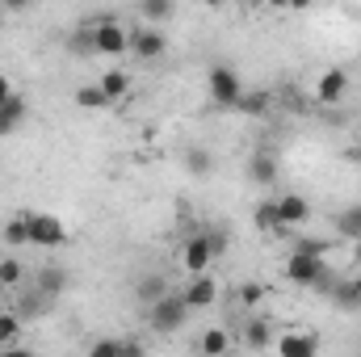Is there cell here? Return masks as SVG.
<instances>
[{"label":"cell","instance_id":"27","mask_svg":"<svg viewBox=\"0 0 361 357\" xmlns=\"http://www.w3.org/2000/svg\"><path fill=\"white\" fill-rule=\"evenodd\" d=\"M332 298H336V307H349V311H361V298L357 290H353V277L349 282H336V290H328Z\"/></svg>","mask_w":361,"mask_h":357},{"label":"cell","instance_id":"16","mask_svg":"<svg viewBox=\"0 0 361 357\" xmlns=\"http://www.w3.org/2000/svg\"><path fill=\"white\" fill-rule=\"evenodd\" d=\"M68 290V269H59V265H47L42 273H38V294L51 303V298H59Z\"/></svg>","mask_w":361,"mask_h":357},{"label":"cell","instance_id":"4","mask_svg":"<svg viewBox=\"0 0 361 357\" xmlns=\"http://www.w3.org/2000/svg\"><path fill=\"white\" fill-rule=\"evenodd\" d=\"M206 85H210L214 105H223V109H231V105L240 101V92H244L240 72H235V68H227V63H214V68H210V76H206Z\"/></svg>","mask_w":361,"mask_h":357},{"label":"cell","instance_id":"12","mask_svg":"<svg viewBox=\"0 0 361 357\" xmlns=\"http://www.w3.org/2000/svg\"><path fill=\"white\" fill-rule=\"evenodd\" d=\"M25 118H30V105H25V97H21V92L4 97V101H0V139H4V135H13V131L25 122Z\"/></svg>","mask_w":361,"mask_h":357},{"label":"cell","instance_id":"35","mask_svg":"<svg viewBox=\"0 0 361 357\" xmlns=\"http://www.w3.org/2000/svg\"><path fill=\"white\" fill-rule=\"evenodd\" d=\"M311 4H315V0H290V8H298V13H302V8H311Z\"/></svg>","mask_w":361,"mask_h":357},{"label":"cell","instance_id":"23","mask_svg":"<svg viewBox=\"0 0 361 357\" xmlns=\"http://www.w3.org/2000/svg\"><path fill=\"white\" fill-rule=\"evenodd\" d=\"M185 169H189L193 177H210V173H214V156L202 152V147H193V152H185Z\"/></svg>","mask_w":361,"mask_h":357},{"label":"cell","instance_id":"24","mask_svg":"<svg viewBox=\"0 0 361 357\" xmlns=\"http://www.w3.org/2000/svg\"><path fill=\"white\" fill-rule=\"evenodd\" d=\"M17 337H21V315H17V311H0V345L13 349Z\"/></svg>","mask_w":361,"mask_h":357},{"label":"cell","instance_id":"31","mask_svg":"<svg viewBox=\"0 0 361 357\" xmlns=\"http://www.w3.org/2000/svg\"><path fill=\"white\" fill-rule=\"evenodd\" d=\"M0 4H4V8H8V13H25V8H30V4H34V0H0Z\"/></svg>","mask_w":361,"mask_h":357},{"label":"cell","instance_id":"9","mask_svg":"<svg viewBox=\"0 0 361 357\" xmlns=\"http://www.w3.org/2000/svg\"><path fill=\"white\" fill-rule=\"evenodd\" d=\"M277 353L281 357H315L319 353V337L315 332H281L277 337Z\"/></svg>","mask_w":361,"mask_h":357},{"label":"cell","instance_id":"25","mask_svg":"<svg viewBox=\"0 0 361 357\" xmlns=\"http://www.w3.org/2000/svg\"><path fill=\"white\" fill-rule=\"evenodd\" d=\"M17 286H21V261L0 257V290H17Z\"/></svg>","mask_w":361,"mask_h":357},{"label":"cell","instance_id":"29","mask_svg":"<svg viewBox=\"0 0 361 357\" xmlns=\"http://www.w3.org/2000/svg\"><path fill=\"white\" fill-rule=\"evenodd\" d=\"M89 353H92V357H118V353H126V341H118V337L92 341V345H89Z\"/></svg>","mask_w":361,"mask_h":357},{"label":"cell","instance_id":"15","mask_svg":"<svg viewBox=\"0 0 361 357\" xmlns=\"http://www.w3.org/2000/svg\"><path fill=\"white\" fill-rule=\"evenodd\" d=\"M252 223H257V231H265V236H286L290 227L281 223V214H277V202H261L257 210H252Z\"/></svg>","mask_w":361,"mask_h":357},{"label":"cell","instance_id":"7","mask_svg":"<svg viewBox=\"0 0 361 357\" xmlns=\"http://www.w3.org/2000/svg\"><path fill=\"white\" fill-rule=\"evenodd\" d=\"M180 294H185V303H189L193 311L214 307V298H219V277H214L210 269H202V273H193V277H189V286H185Z\"/></svg>","mask_w":361,"mask_h":357},{"label":"cell","instance_id":"18","mask_svg":"<svg viewBox=\"0 0 361 357\" xmlns=\"http://www.w3.org/2000/svg\"><path fill=\"white\" fill-rule=\"evenodd\" d=\"M97 85H101V92H105L109 101H118V97H126V92H130V76H126L122 68H109Z\"/></svg>","mask_w":361,"mask_h":357},{"label":"cell","instance_id":"30","mask_svg":"<svg viewBox=\"0 0 361 357\" xmlns=\"http://www.w3.org/2000/svg\"><path fill=\"white\" fill-rule=\"evenodd\" d=\"M265 298V282H244L240 286V307H257Z\"/></svg>","mask_w":361,"mask_h":357},{"label":"cell","instance_id":"11","mask_svg":"<svg viewBox=\"0 0 361 357\" xmlns=\"http://www.w3.org/2000/svg\"><path fill=\"white\" fill-rule=\"evenodd\" d=\"M273 202H277V214H281L286 227H298V223L311 219V202H307L302 193H281V198H273Z\"/></svg>","mask_w":361,"mask_h":357},{"label":"cell","instance_id":"1","mask_svg":"<svg viewBox=\"0 0 361 357\" xmlns=\"http://www.w3.org/2000/svg\"><path fill=\"white\" fill-rule=\"evenodd\" d=\"M286 282H294V286H311V290H324V294H328V286H336V277L328 273L324 257H319V248H294L290 261H286Z\"/></svg>","mask_w":361,"mask_h":357},{"label":"cell","instance_id":"22","mask_svg":"<svg viewBox=\"0 0 361 357\" xmlns=\"http://www.w3.org/2000/svg\"><path fill=\"white\" fill-rule=\"evenodd\" d=\"M4 244H13V248L30 244V214H17V219L4 223Z\"/></svg>","mask_w":361,"mask_h":357},{"label":"cell","instance_id":"34","mask_svg":"<svg viewBox=\"0 0 361 357\" xmlns=\"http://www.w3.org/2000/svg\"><path fill=\"white\" fill-rule=\"evenodd\" d=\"M265 8H281V13H286V8H290V0H265Z\"/></svg>","mask_w":361,"mask_h":357},{"label":"cell","instance_id":"28","mask_svg":"<svg viewBox=\"0 0 361 357\" xmlns=\"http://www.w3.org/2000/svg\"><path fill=\"white\" fill-rule=\"evenodd\" d=\"M139 13L147 21H169L173 17V0H139Z\"/></svg>","mask_w":361,"mask_h":357},{"label":"cell","instance_id":"3","mask_svg":"<svg viewBox=\"0 0 361 357\" xmlns=\"http://www.w3.org/2000/svg\"><path fill=\"white\" fill-rule=\"evenodd\" d=\"M130 34L114 17H92V55H126Z\"/></svg>","mask_w":361,"mask_h":357},{"label":"cell","instance_id":"32","mask_svg":"<svg viewBox=\"0 0 361 357\" xmlns=\"http://www.w3.org/2000/svg\"><path fill=\"white\" fill-rule=\"evenodd\" d=\"M4 97H13V80H8V76L0 72V101H4Z\"/></svg>","mask_w":361,"mask_h":357},{"label":"cell","instance_id":"21","mask_svg":"<svg viewBox=\"0 0 361 357\" xmlns=\"http://www.w3.org/2000/svg\"><path fill=\"white\" fill-rule=\"evenodd\" d=\"M269 320H248L244 324V345L248 349H269Z\"/></svg>","mask_w":361,"mask_h":357},{"label":"cell","instance_id":"6","mask_svg":"<svg viewBox=\"0 0 361 357\" xmlns=\"http://www.w3.org/2000/svg\"><path fill=\"white\" fill-rule=\"evenodd\" d=\"M30 244L34 248H63L68 244V227L55 214H30Z\"/></svg>","mask_w":361,"mask_h":357},{"label":"cell","instance_id":"5","mask_svg":"<svg viewBox=\"0 0 361 357\" xmlns=\"http://www.w3.org/2000/svg\"><path fill=\"white\" fill-rule=\"evenodd\" d=\"M214 244H210V231H193L185 244H180V269L185 273H202V269L214 265Z\"/></svg>","mask_w":361,"mask_h":357},{"label":"cell","instance_id":"8","mask_svg":"<svg viewBox=\"0 0 361 357\" xmlns=\"http://www.w3.org/2000/svg\"><path fill=\"white\" fill-rule=\"evenodd\" d=\"M349 97V72L345 68H328L319 80H315V101L319 105H341Z\"/></svg>","mask_w":361,"mask_h":357},{"label":"cell","instance_id":"17","mask_svg":"<svg viewBox=\"0 0 361 357\" xmlns=\"http://www.w3.org/2000/svg\"><path fill=\"white\" fill-rule=\"evenodd\" d=\"M197 349H202V353H231V349H235V341H231V332H227V328H206V332H202V341H197Z\"/></svg>","mask_w":361,"mask_h":357},{"label":"cell","instance_id":"26","mask_svg":"<svg viewBox=\"0 0 361 357\" xmlns=\"http://www.w3.org/2000/svg\"><path fill=\"white\" fill-rule=\"evenodd\" d=\"M76 105H80V109H105L109 97L101 92V85H85V89H76Z\"/></svg>","mask_w":361,"mask_h":357},{"label":"cell","instance_id":"10","mask_svg":"<svg viewBox=\"0 0 361 357\" xmlns=\"http://www.w3.org/2000/svg\"><path fill=\"white\" fill-rule=\"evenodd\" d=\"M130 51H135L139 59H160V55L169 51V42H164L160 30H147V25H143V30L130 34Z\"/></svg>","mask_w":361,"mask_h":357},{"label":"cell","instance_id":"14","mask_svg":"<svg viewBox=\"0 0 361 357\" xmlns=\"http://www.w3.org/2000/svg\"><path fill=\"white\" fill-rule=\"evenodd\" d=\"M231 109H240V114H248V118H265L273 109V92L269 89H244Z\"/></svg>","mask_w":361,"mask_h":357},{"label":"cell","instance_id":"13","mask_svg":"<svg viewBox=\"0 0 361 357\" xmlns=\"http://www.w3.org/2000/svg\"><path fill=\"white\" fill-rule=\"evenodd\" d=\"M248 181L261 185V189L277 185V156H273V152H257V156H248Z\"/></svg>","mask_w":361,"mask_h":357},{"label":"cell","instance_id":"2","mask_svg":"<svg viewBox=\"0 0 361 357\" xmlns=\"http://www.w3.org/2000/svg\"><path fill=\"white\" fill-rule=\"evenodd\" d=\"M143 311H147L152 332H160V337H173V332H180V328L189 324V315H193V307L185 303V294H180V290H169L164 298L147 303Z\"/></svg>","mask_w":361,"mask_h":357},{"label":"cell","instance_id":"33","mask_svg":"<svg viewBox=\"0 0 361 357\" xmlns=\"http://www.w3.org/2000/svg\"><path fill=\"white\" fill-rule=\"evenodd\" d=\"M345 160L349 164H361V147H345Z\"/></svg>","mask_w":361,"mask_h":357},{"label":"cell","instance_id":"36","mask_svg":"<svg viewBox=\"0 0 361 357\" xmlns=\"http://www.w3.org/2000/svg\"><path fill=\"white\" fill-rule=\"evenodd\" d=\"M202 4H206V8H223L227 0H202Z\"/></svg>","mask_w":361,"mask_h":357},{"label":"cell","instance_id":"38","mask_svg":"<svg viewBox=\"0 0 361 357\" xmlns=\"http://www.w3.org/2000/svg\"><path fill=\"white\" fill-rule=\"evenodd\" d=\"M353 290H357V298H361V273H357V277H353Z\"/></svg>","mask_w":361,"mask_h":357},{"label":"cell","instance_id":"20","mask_svg":"<svg viewBox=\"0 0 361 357\" xmlns=\"http://www.w3.org/2000/svg\"><path fill=\"white\" fill-rule=\"evenodd\" d=\"M332 223H336V231H341L345 240H361V202L357 206H349V210H341Z\"/></svg>","mask_w":361,"mask_h":357},{"label":"cell","instance_id":"19","mask_svg":"<svg viewBox=\"0 0 361 357\" xmlns=\"http://www.w3.org/2000/svg\"><path fill=\"white\" fill-rule=\"evenodd\" d=\"M164 294H169V282H164L160 273H152V277H143V282L135 286V298H139L143 307H147V303H156V298H164Z\"/></svg>","mask_w":361,"mask_h":357},{"label":"cell","instance_id":"37","mask_svg":"<svg viewBox=\"0 0 361 357\" xmlns=\"http://www.w3.org/2000/svg\"><path fill=\"white\" fill-rule=\"evenodd\" d=\"M244 8H265V0H244Z\"/></svg>","mask_w":361,"mask_h":357},{"label":"cell","instance_id":"39","mask_svg":"<svg viewBox=\"0 0 361 357\" xmlns=\"http://www.w3.org/2000/svg\"><path fill=\"white\" fill-rule=\"evenodd\" d=\"M0 13H4V4H0Z\"/></svg>","mask_w":361,"mask_h":357}]
</instances>
